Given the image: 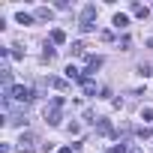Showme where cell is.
Wrapping results in <instances>:
<instances>
[{
	"instance_id": "6da1fadb",
	"label": "cell",
	"mask_w": 153,
	"mask_h": 153,
	"mask_svg": "<svg viewBox=\"0 0 153 153\" xmlns=\"http://www.w3.org/2000/svg\"><path fill=\"white\" fill-rule=\"evenodd\" d=\"M63 102H66L63 96H54L51 105H45V123H48V126H60V123H63V111H60Z\"/></svg>"
},
{
	"instance_id": "7a4b0ae2",
	"label": "cell",
	"mask_w": 153,
	"mask_h": 153,
	"mask_svg": "<svg viewBox=\"0 0 153 153\" xmlns=\"http://www.w3.org/2000/svg\"><path fill=\"white\" fill-rule=\"evenodd\" d=\"M78 27H81L84 33L96 30V6H93V3H87V6L81 9V18H78Z\"/></svg>"
},
{
	"instance_id": "3957f363",
	"label": "cell",
	"mask_w": 153,
	"mask_h": 153,
	"mask_svg": "<svg viewBox=\"0 0 153 153\" xmlns=\"http://www.w3.org/2000/svg\"><path fill=\"white\" fill-rule=\"evenodd\" d=\"M12 99H18V102H33V99H36V90H33V87H24V84H15Z\"/></svg>"
},
{
	"instance_id": "277c9868",
	"label": "cell",
	"mask_w": 153,
	"mask_h": 153,
	"mask_svg": "<svg viewBox=\"0 0 153 153\" xmlns=\"http://www.w3.org/2000/svg\"><path fill=\"white\" fill-rule=\"evenodd\" d=\"M18 150H21V153H33V150H36V135L21 132V138H18Z\"/></svg>"
},
{
	"instance_id": "5b68a950",
	"label": "cell",
	"mask_w": 153,
	"mask_h": 153,
	"mask_svg": "<svg viewBox=\"0 0 153 153\" xmlns=\"http://www.w3.org/2000/svg\"><path fill=\"white\" fill-rule=\"evenodd\" d=\"M66 78H69V81H84V72H81L78 66L69 63V66H66Z\"/></svg>"
},
{
	"instance_id": "8992f818",
	"label": "cell",
	"mask_w": 153,
	"mask_h": 153,
	"mask_svg": "<svg viewBox=\"0 0 153 153\" xmlns=\"http://www.w3.org/2000/svg\"><path fill=\"white\" fill-rule=\"evenodd\" d=\"M99 66H102V57H93V54H90V57H87V66H84V78H87L90 72H96Z\"/></svg>"
},
{
	"instance_id": "52a82bcc",
	"label": "cell",
	"mask_w": 153,
	"mask_h": 153,
	"mask_svg": "<svg viewBox=\"0 0 153 153\" xmlns=\"http://www.w3.org/2000/svg\"><path fill=\"white\" fill-rule=\"evenodd\" d=\"M111 24H114L117 30H123V27H129V15H123V12H117V15L111 18Z\"/></svg>"
},
{
	"instance_id": "ba28073f",
	"label": "cell",
	"mask_w": 153,
	"mask_h": 153,
	"mask_svg": "<svg viewBox=\"0 0 153 153\" xmlns=\"http://www.w3.org/2000/svg\"><path fill=\"white\" fill-rule=\"evenodd\" d=\"M132 15H135V18H147V15H150V9H147V6H141V3H132Z\"/></svg>"
},
{
	"instance_id": "9c48e42d",
	"label": "cell",
	"mask_w": 153,
	"mask_h": 153,
	"mask_svg": "<svg viewBox=\"0 0 153 153\" xmlns=\"http://www.w3.org/2000/svg\"><path fill=\"white\" fill-rule=\"evenodd\" d=\"M66 42V33L63 30H51V45H63Z\"/></svg>"
},
{
	"instance_id": "30bf717a",
	"label": "cell",
	"mask_w": 153,
	"mask_h": 153,
	"mask_svg": "<svg viewBox=\"0 0 153 153\" xmlns=\"http://www.w3.org/2000/svg\"><path fill=\"white\" fill-rule=\"evenodd\" d=\"M81 54H87L84 42H72V57H81Z\"/></svg>"
},
{
	"instance_id": "8fae6325",
	"label": "cell",
	"mask_w": 153,
	"mask_h": 153,
	"mask_svg": "<svg viewBox=\"0 0 153 153\" xmlns=\"http://www.w3.org/2000/svg\"><path fill=\"white\" fill-rule=\"evenodd\" d=\"M15 21H18V24H33V15H27V12H15Z\"/></svg>"
},
{
	"instance_id": "7c38bea8",
	"label": "cell",
	"mask_w": 153,
	"mask_h": 153,
	"mask_svg": "<svg viewBox=\"0 0 153 153\" xmlns=\"http://www.w3.org/2000/svg\"><path fill=\"white\" fill-rule=\"evenodd\" d=\"M81 87H84V93H87V96H93V93H96V84H93L90 78H84V81H81Z\"/></svg>"
},
{
	"instance_id": "4fadbf2b",
	"label": "cell",
	"mask_w": 153,
	"mask_h": 153,
	"mask_svg": "<svg viewBox=\"0 0 153 153\" xmlns=\"http://www.w3.org/2000/svg\"><path fill=\"white\" fill-rule=\"evenodd\" d=\"M36 18L48 21V18H51V9H48V6H39V9H36Z\"/></svg>"
},
{
	"instance_id": "5bb4252c",
	"label": "cell",
	"mask_w": 153,
	"mask_h": 153,
	"mask_svg": "<svg viewBox=\"0 0 153 153\" xmlns=\"http://www.w3.org/2000/svg\"><path fill=\"white\" fill-rule=\"evenodd\" d=\"M96 126H99V132H102V135H111V126H108V120H99Z\"/></svg>"
},
{
	"instance_id": "9a60e30c",
	"label": "cell",
	"mask_w": 153,
	"mask_h": 153,
	"mask_svg": "<svg viewBox=\"0 0 153 153\" xmlns=\"http://www.w3.org/2000/svg\"><path fill=\"white\" fill-rule=\"evenodd\" d=\"M51 84H54L57 90H66V81H63V78H51Z\"/></svg>"
},
{
	"instance_id": "2e32d148",
	"label": "cell",
	"mask_w": 153,
	"mask_h": 153,
	"mask_svg": "<svg viewBox=\"0 0 153 153\" xmlns=\"http://www.w3.org/2000/svg\"><path fill=\"white\" fill-rule=\"evenodd\" d=\"M138 72H141V75H153V69H150L147 63H141V66H138Z\"/></svg>"
},
{
	"instance_id": "e0dca14e",
	"label": "cell",
	"mask_w": 153,
	"mask_h": 153,
	"mask_svg": "<svg viewBox=\"0 0 153 153\" xmlns=\"http://www.w3.org/2000/svg\"><path fill=\"white\" fill-rule=\"evenodd\" d=\"M111 153H126V144H123V141H120V144H114V147H111Z\"/></svg>"
},
{
	"instance_id": "ac0fdd59",
	"label": "cell",
	"mask_w": 153,
	"mask_h": 153,
	"mask_svg": "<svg viewBox=\"0 0 153 153\" xmlns=\"http://www.w3.org/2000/svg\"><path fill=\"white\" fill-rule=\"evenodd\" d=\"M57 153H72V147H60V150H57Z\"/></svg>"
},
{
	"instance_id": "d6986e66",
	"label": "cell",
	"mask_w": 153,
	"mask_h": 153,
	"mask_svg": "<svg viewBox=\"0 0 153 153\" xmlns=\"http://www.w3.org/2000/svg\"><path fill=\"white\" fill-rule=\"evenodd\" d=\"M129 153H141V150H138V147H135V150H129Z\"/></svg>"
}]
</instances>
